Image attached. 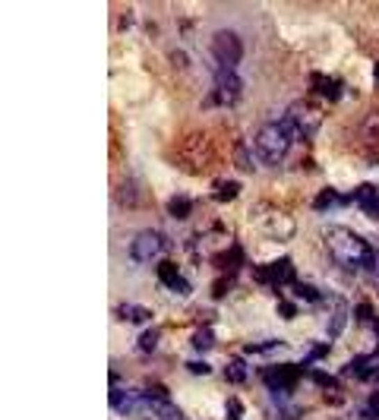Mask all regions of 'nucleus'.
<instances>
[{"mask_svg": "<svg viewBox=\"0 0 379 420\" xmlns=\"http://www.w3.org/2000/svg\"><path fill=\"white\" fill-rule=\"evenodd\" d=\"M325 247H329V253L335 256L345 269L373 272V266H376V250H373L364 237L351 234L348 227H329V231H325Z\"/></svg>", "mask_w": 379, "mask_h": 420, "instance_id": "1", "label": "nucleus"}, {"mask_svg": "<svg viewBox=\"0 0 379 420\" xmlns=\"http://www.w3.org/2000/svg\"><path fill=\"white\" fill-rule=\"evenodd\" d=\"M294 136H297V127L291 118L266 124L256 133V155H259V161H266V165H282L284 155L291 152Z\"/></svg>", "mask_w": 379, "mask_h": 420, "instance_id": "2", "label": "nucleus"}, {"mask_svg": "<svg viewBox=\"0 0 379 420\" xmlns=\"http://www.w3.org/2000/svg\"><path fill=\"white\" fill-rule=\"evenodd\" d=\"M243 95V83L234 70H218L215 73V86L206 95V108H234Z\"/></svg>", "mask_w": 379, "mask_h": 420, "instance_id": "3", "label": "nucleus"}, {"mask_svg": "<svg viewBox=\"0 0 379 420\" xmlns=\"http://www.w3.org/2000/svg\"><path fill=\"white\" fill-rule=\"evenodd\" d=\"M209 48H212V60L218 63V70H234L237 63H241V57H243L241 35L231 32V29H218V32L212 35Z\"/></svg>", "mask_w": 379, "mask_h": 420, "instance_id": "4", "label": "nucleus"}, {"mask_svg": "<svg viewBox=\"0 0 379 420\" xmlns=\"http://www.w3.org/2000/svg\"><path fill=\"white\" fill-rule=\"evenodd\" d=\"M168 247V241L159 234V231H139L136 237L130 241V259L139 262V266H145V262H152L155 256H161Z\"/></svg>", "mask_w": 379, "mask_h": 420, "instance_id": "5", "label": "nucleus"}, {"mask_svg": "<svg viewBox=\"0 0 379 420\" xmlns=\"http://www.w3.org/2000/svg\"><path fill=\"white\" fill-rule=\"evenodd\" d=\"M297 376H300V366H288V364H282V366H266L262 370V379H266V386L272 389V392H291V389L297 386Z\"/></svg>", "mask_w": 379, "mask_h": 420, "instance_id": "6", "label": "nucleus"}, {"mask_svg": "<svg viewBox=\"0 0 379 420\" xmlns=\"http://www.w3.org/2000/svg\"><path fill=\"white\" fill-rule=\"evenodd\" d=\"M256 282L272 284V288L291 284L294 282V266H291V259H275V262H269V266H259V269H256Z\"/></svg>", "mask_w": 379, "mask_h": 420, "instance_id": "7", "label": "nucleus"}, {"mask_svg": "<svg viewBox=\"0 0 379 420\" xmlns=\"http://www.w3.org/2000/svg\"><path fill=\"white\" fill-rule=\"evenodd\" d=\"M159 278H161V284H165V288L177 291V294H190V282L180 275V269L174 266V262H161V266H159Z\"/></svg>", "mask_w": 379, "mask_h": 420, "instance_id": "8", "label": "nucleus"}, {"mask_svg": "<svg viewBox=\"0 0 379 420\" xmlns=\"http://www.w3.org/2000/svg\"><path fill=\"white\" fill-rule=\"evenodd\" d=\"M241 262H243V247H241V243H234V247H227L225 253L215 256V266H218L225 275H234V272L241 269Z\"/></svg>", "mask_w": 379, "mask_h": 420, "instance_id": "9", "label": "nucleus"}, {"mask_svg": "<svg viewBox=\"0 0 379 420\" xmlns=\"http://www.w3.org/2000/svg\"><path fill=\"white\" fill-rule=\"evenodd\" d=\"M310 83H313V89L325 98V102H335V98H341V89H345V86H341V79H329V76H323V73H313Z\"/></svg>", "mask_w": 379, "mask_h": 420, "instance_id": "10", "label": "nucleus"}, {"mask_svg": "<svg viewBox=\"0 0 379 420\" xmlns=\"http://www.w3.org/2000/svg\"><path fill=\"white\" fill-rule=\"evenodd\" d=\"M354 196H357V202H360V212L370 215V218H379V200H376V190H373L370 184L360 186Z\"/></svg>", "mask_w": 379, "mask_h": 420, "instance_id": "11", "label": "nucleus"}, {"mask_svg": "<svg viewBox=\"0 0 379 420\" xmlns=\"http://www.w3.org/2000/svg\"><path fill=\"white\" fill-rule=\"evenodd\" d=\"M118 316L120 319H127V323H149L152 319V313L145 310V307H136V303H120L118 307Z\"/></svg>", "mask_w": 379, "mask_h": 420, "instance_id": "12", "label": "nucleus"}, {"mask_svg": "<svg viewBox=\"0 0 379 420\" xmlns=\"http://www.w3.org/2000/svg\"><path fill=\"white\" fill-rule=\"evenodd\" d=\"M348 202V196H341V193H335V190H323V193L313 200V209L316 212H329V209H335V206H345Z\"/></svg>", "mask_w": 379, "mask_h": 420, "instance_id": "13", "label": "nucleus"}, {"mask_svg": "<svg viewBox=\"0 0 379 420\" xmlns=\"http://www.w3.org/2000/svg\"><path fill=\"white\" fill-rule=\"evenodd\" d=\"M133 401H136V395H127V392H120V389H111V407H114L118 414H130Z\"/></svg>", "mask_w": 379, "mask_h": 420, "instance_id": "14", "label": "nucleus"}, {"mask_svg": "<svg viewBox=\"0 0 379 420\" xmlns=\"http://www.w3.org/2000/svg\"><path fill=\"white\" fill-rule=\"evenodd\" d=\"M168 212L174 215V218H190V212H193V200H186V196H174L171 202H168Z\"/></svg>", "mask_w": 379, "mask_h": 420, "instance_id": "15", "label": "nucleus"}, {"mask_svg": "<svg viewBox=\"0 0 379 420\" xmlns=\"http://www.w3.org/2000/svg\"><path fill=\"white\" fill-rule=\"evenodd\" d=\"M237 193H241V184H237V180H225V184L215 186V200H218V202L237 200Z\"/></svg>", "mask_w": 379, "mask_h": 420, "instance_id": "16", "label": "nucleus"}, {"mask_svg": "<svg viewBox=\"0 0 379 420\" xmlns=\"http://www.w3.org/2000/svg\"><path fill=\"white\" fill-rule=\"evenodd\" d=\"M193 348L196 351H209V348H215V329H196L193 332Z\"/></svg>", "mask_w": 379, "mask_h": 420, "instance_id": "17", "label": "nucleus"}, {"mask_svg": "<svg viewBox=\"0 0 379 420\" xmlns=\"http://www.w3.org/2000/svg\"><path fill=\"white\" fill-rule=\"evenodd\" d=\"M345 303H338L335 310H332V319H329V335L335 338V335H341L345 332Z\"/></svg>", "mask_w": 379, "mask_h": 420, "instance_id": "18", "label": "nucleus"}, {"mask_svg": "<svg viewBox=\"0 0 379 420\" xmlns=\"http://www.w3.org/2000/svg\"><path fill=\"white\" fill-rule=\"evenodd\" d=\"M291 291H294L297 297H303V300H310V303H319L323 300V294H319L313 284H303V282H291Z\"/></svg>", "mask_w": 379, "mask_h": 420, "instance_id": "19", "label": "nucleus"}, {"mask_svg": "<svg viewBox=\"0 0 379 420\" xmlns=\"http://www.w3.org/2000/svg\"><path fill=\"white\" fill-rule=\"evenodd\" d=\"M364 139H366V145H376L379 143V114H370V118L364 120Z\"/></svg>", "mask_w": 379, "mask_h": 420, "instance_id": "20", "label": "nucleus"}, {"mask_svg": "<svg viewBox=\"0 0 379 420\" xmlns=\"http://www.w3.org/2000/svg\"><path fill=\"white\" fill-rule=\"evenodd\" d=\"M225 379L227 382H243V379H247V364H243V360H231V364L225 366Z\"/></svg>", "mask_w": 379, "mask_h": 420, "instance_id": "21", "label": "nucleus"}, {"mask_svg": "<svg viewBox=\"0 0 379 420\" xmlns=\"http://www.w3.org/2000/svg\"><path fill=\"white\" fill-rule=\"evenodd\" d=\"M159 335H161L159 329H145L143 335H139V341H136L139 351H143V354H152V351H155V345H159Z\"/></svg>", "mask_w": 379, "mask_h": 420, "instance_id": "22", "label": "nucleus"}, {"mask_svg": "<svg viewBox=\"0 0 379 420\" xmlns=\"http://www.w3.org/2000/svg\"><path fill=\"white\" fill-rule=\"evenodd\" d=\"M118 200H120V206H124V209H133V206L139 202V196L133 193V184H130V180H124V184L118 186Z\"/></svg>", "mask_w": 379, "mask_h": 420, "instance_id": "23", "label": "nucleus"}, {"mask_svg": "<svg viewBox=\"0 0 379 420\" xmlns=\"http://www.w3.org/2000/svg\"><path fill=\"white\" fill-rule=\"evenodd\" d=\"M323 357H329V345H313L310 351H307V357H303V364H313V360H323Z\"/></svg>", "mask_w": 379, "mask_h": 420, "instance_id": "24", "label": "nucleus"}, {"mask_svg": "<svg viewBox=\"0 0 379 420\" xmlns=\"http://www.w3.org/2000/svg\"><path fill=\"white\" fill-rule=\"evenodd\" d=\"M225 411H227V420H241L243 417V405L237 398H227L225 401Z\"/></svg>", "mask_w": 379, "mask_h": 420, "instance_id": "25", "label": "nucleus"}, {"mask_svg": "<svg viewBox=\"0 0 379 420\" xmlns=\"http://www.w3.org/2000/svg\"><path fill=\"white\" fill-rule=\"evenodd\" d=\"M234 159H237V165H241L243 168V171H253V161H250V152H247V145H237V155H234Z\"/></svg>", "mask_w": 379, "mask_h": 420, "instance_id": "26", "label": "nucleus"}, {"mask_svg": "<svg viewBox=\"0 0 379 420\" xmlns=\"http://www.w3.org/2000/svg\"><path fill=\"white\" fill-rule=\"evenodd\" d=\"M275 348H282V341H266V345H247L243 351H247V354H262V351H275Z\"/></svg>", "mask_w": 379, "mask_h": 420, "instance_id": "27", "label": "nucleus"}, {"mask_svg": "<svg viewBox=\"0 0 379 420\" xmlns=\"http://www.w3.org/2000/svg\"><path fill=\"white\" fill-rule=\"evenodd\" d=\"M186 370L196 373V376H206V373H212V366L202 364V360H186Z\"/></svg>", "mask_w": 379, "mask_h": 420, "instance_id": "28", "label": "nucleus"}, {"mask_svg": "<svg viewBox=\"0 0 379 420\" xmlns=\"http://www.w3.org/2000/svg\"><path fill=\"white\" fill-rule=\"evenodd\" d=\"M231 284H234V275H225V278H221V284H215V288H212V297L227 294V291H231Z\"/></svg>", "mask_w": 379, "mask_h": 420, "instance_id": "29", "label": "nucleus"}, {"mask_svg": "<svg viewBox=\"0 0 379 420\" xmlns=\"http://www.w3.org/2000/svg\"><path fill=\"white\" fill-rule=\"evenodd\" d=\"M310 379H316V382H319V386H325V389H335V379H332L329 376V373H310Z\"/></svg>", "mask_w": 379, "mask_h": 420, "instance_id": "30", "label": "nucleus"}, {"mask_svg": "<svg viewBox=\"0 0 379 420\" xmlns=\"http://www.w3.org/2000/svg\"><path fill=\"white\" fill-rule=\"evenodd\" d=\"M357 319H360V323H366V319H376V316H373L370 303H360V307H357Z\"/></svg>", "mask_w": 379, "mask_h": 420, "instance_id": "31", "label": "nucleus"}, {"mask_svg": "<svg viewBox=\"0 0 379 420\" xmlns=\"http://www.w3.org/2000/svg\"><path fill=\"white\" fill-rule=\"evenodd\" d=\"M278 313H282L284 319H291V316L297 313V307H288V303H282V307H278Z\"/></svg>", "mask_w": 379, "mask_h": 420, "instance_id": "32", "label": "nucleus"}, {"mask_svg": "<svg viewBox=\"0 0 379 420\" xmlns=\"http://www.w3.org/2000/svg\"><path fill=\"white\" fill-rule=\"evenodd\" d=\"M373 329H376V338H379V319H373Z\"/></svg>", "mask_w": 379, "mask_h": 420, "instance_id": "33", "label": "nucleus"}, {"mask_svg": "<svg viewBox=\"0 0 379 420\" xmlns=\"http://www.w3.org/2000/svg\"><path fill=\"white\" fill-rule=\"evenodd\" d=\"M373 73H376V79H379V60H376V67H373Z\"/></svg>", "mask_w": 379, "mask_h": 420, "instance_id": "34", "label": "nucleus"}]
</instances>
